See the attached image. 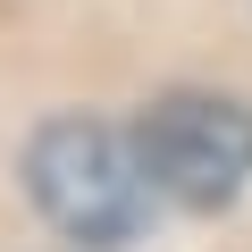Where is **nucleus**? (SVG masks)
<instances>
[{
	"label": "nucleus",
	"mask_w": 252,
	"mask_h": 252,
	"mask_svg": "<svg viewBox=\"0 0 252 252\" xmlns=\"http://www.w3.org/2000/svg\"><path fill=\"white\" fill-rule=\"evenodd\" d=\"M26 193L84 252H109L126 235H143V219H152L143 152L126 143L118 126H101V118H51V126H34V143H26Z\"/></svg>",
	"instance_id": "nucleus-1"
},
{
	"label": "nucleus",
	"mask_w": 252,
	"mask_h": 252,
	"mask_svg": "<svg viewBox=\"0 0 252 252\" xmlns=\"http://www.w3.org/2000/svg\"><path fill=\"white\" fill-rule=\"evenodd\" d=\"M135 152L160 202L227 210L252 177V109L227 93H160L135 126Z\"/></svg>",
	"instance_id": "nucleus-2"
}]
</instances>
